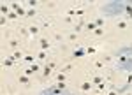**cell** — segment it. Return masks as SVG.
I'll list each match as a JSON object with an SVG mask.
<instances>
[{
    "label": "cell",
    "mask_w": 132,
    "mask_h": 95,
    "mask_svg": "<svg viewBox=\"0 0 132 95\" xmlns=\"http://www.w3.org/2000/svg\"><path fill=\"white\" fill-rule=\"evenodd\" d=\"M102 16L106 18H116V16H127L129 20H132V5L130 2L125 0H113V2H106L102 4Z\"/></svg>",
    "instance_id": "6da1fadb"
},
{
    "label": "cell",
    "mask_w": 132,
    "mask_h": 95,
    "mask_svg": "<svg viewBox=\"0 0 132 95\" xmlns=\"http://www.w3.org/2000/svg\"><path fill=\"white\" fill-rule=\"evenodd\" d=\"M114 67L118 71H125L127 74H132V56H125V55H116L114 53Z\"/></svg>",
    "instance_id": "7a4b0ae2"
},
{
    "label": "cell",
    "mask_w": 132,
    "mask_h": 95,
    "mask_svg": "<svg viewBox=\"0 0 132 95\" xmlns=\"http://www.w3.org/2000/svg\"><path fill=\"white\" fill-rule=\"evenodd\" d=\"M39 95H74V93L71 90H67L65 83H56L50 88H46V90H42Z\"/></svg>",
    "instance_id": "3957f363"
},
{
    "label": "cell",
    "mask_w": 132,
    "mask_h": 95,
    "mask_svg": "<svg viewBox=\"0 0 132 95\" xmlns=\"http://www.w3.org/2000/svg\"><path fill=\"white\" fill-rule=\"evenodd\" d=\"M39 71H41V65H39V63H30L28 69L25 71V76H32V74L39 72Z\"/></svg>",
    "instance_id": "277c9868"
},
{
    "label": "cell",
    "mask_w": 132,
    "mask_h": 95,
    "mask_svg": "<svg viewBox=\"0 0 132 95\" xmlns=\"http://www.w3.org/2000/svg\"><path fill=\"white\" fill-rule=\"evenodd\" d=\"M53 69H55V63H53V62L46 63V65H44V69H42V76H44V77H48V76H51V72H53Z\"/></svg>",
    "instance_id": "5b68a950"
},
{
    "label": "cell",
    "mask_w": 132,
    "mask_h": 95,
    "mask_svg": "<svg viewBox=\"0 0 132 95\" xmlns=\"http://www.w3.org/2000/svg\"><path fill=\"white\" fill-rule=\"evenodd\" d=\"M86 55V49H83V48H78V49H74L72 51V58H81Z\"/></svg>",
    "instance_id": "8992f818"
},
{
    "label": "cell",
    "mask_w": 132,
    "mask_h": 95,
    "mask_svg": "<svg viewBox=\"0 0 132 95\" xmlns=\"http://www.w3.org/2000/svg\"><path fill=\"white\" fill-rule=\"evenodd\" d=\"M39 44H41V49H42V51L50 49V42H48V39H44V37H41V39H39Z\"/></svg>",
    "instance_id": "52a82bcc"
},
{
    "label": "cell",
    "mask_w": 132,
    "mask_h": 95,
    "mask_svg": "<svg viewBox=\"0 0 132 95\" xmlns=\"http://www.w3.org/2000/svg\"><path fill=\"white\" fill-rule=\"evenodd\" d=\"M85 25H86L85 21H76V23H74V32L78 33L79 30H83V28H85Z\"/></svg>",
    "instance_id": "ba28073f"
},
{
    "label": "cell",
    "mask_w": 132,
    "mask_h": 95,
    "mask_svg": "<svg viewBox=\"0 0 132 95\" xmlns=\"http://www.w3.org/2000/svg\"><path fill=\"white\" fill-rule=\"evenodd\" d=\"M92 86H93V83H92V81H85V83L81 84V90H83V92H90Z\"/></svg>",
    "instance_id": "9c48e42d"
},
{
    "label": "cell",
    "mask_w": 132,
    "mask_h": 95,
    "mask_svg": "<svg viewBox=\"0 0 132 95\" xmlns=\"http://www.w3.org/2000/svg\"><path fill=\"white\" fill-rule=\"evenodd\" d=\"M28 33H30V35H37V33H39V27L30 25V27H28Z\"/></svg>",
    "instance_id": "30bf717a"
},
{
    "label": "cell",
    "mask_w": 132,
    "mask_h": 95,
    "mask_svg": "<svg viewBox=\"0 0 132 95\" xmlns=\"http://www.w3.org/2000/svg\"><path fill=\"white\" fill-rule=\"evenodd\" d=\"M92 83L93 84H101V83H104V77H102V76H93V77H92Z\"/></svg>",
    "instance_id": "8fae6325"
},
{
    "label": "cell",
    "mask_w": 132,
    "mask_h": 95,
    "mask_svg": "<svg viewBox=\"0 0 132 95\" xmlns=\"http://www.w3.org/2000/svg\"><path fill=\"white\" fill-rule=\"evenodd\" d=\"M85 28H86V30L88 32H95V28H97V25H95V23H86V25H85Z\"/></svg>",
    "instance_id": "7c38bea8"
},
{
    "label": "cell",
    "mask_w": 132,
    "mask_h": 95,
    "mask_svg": "<svg viewBox=\"0 0 132 95\" xmlns=\"http://www.w3.org/2000/svg\"><path fill=\"white\" fill-rule=\"evenodd\" d=\"M14 12H16V14H18V16H27V11L23 9V7H20V5H18V7H16V9H14Z\"/></svg>",
    "instance_id": "4fadbf2b"
},
{
    "label": "cell",
    "mask_w": 132,
    "mask_h": 95,
    "mask_svg": "<svg viewBox=\"0 0 132 95\" xmlns=\"http://www.w3.org/2000/svg\"><path fill=\"white\" fill-rule=\"evenodd\" d=\"M11 56H12V58H14V60H21V58H23V55H21V51H20V49H16V51L12 53V55H11Z\"/></svg>",
    "instance_id": "5bb4252c"
},
{
    "label": "cell",
    "mask_w": 132,
    "mask_h": 95,
    "mask_svg": "<svg viewBox=\"0 0 132 95\" xmlns=\"http://www.w3.org/2000/svg\"><path fill=\"white\" fill-rule=\"evenodd\" d=\"M93 23H95V25H97V28H102V27H104V18H97V20L93 21Z\"/></svg>",
    "instance_id": "9a60e30c"
},
{
    "label": "cell",
    "mask_w": 132,
    "mask_h": 95,
    "mask_svg": "<svg viewBox=\"0 0 132 95\" xmlns=\"http://www.w3.org/2000/svg\"><path fill=\"white\" fill-rule=\"evenodd\" d=\"M34 58H35L34 55H25V56H23V60H25L27 63H34Z\"/></svg>",
    "instance_id": "2e32d148"
},
{
    "label": "cell",
    "mask_w": 132,
    "mask_h": 95,
    "mask_svg": "<svg viewBox=\"0 0 132 95\" xmlns=\"http://www.w3.org/2000/svg\"><path fill=\"white\" fill-rule=\"evenodd\" d=\"M37 58H39L41 62H44V60L48 58V55H46V51H39V53H37Z\"/></svg>",
    "instance_id": "e0dca14e"
},
{
    "label": "cell",
    "mask_w": 132,
    "mask_h": 95,
    "mask_svg": "<svg viewBox=\"0 0 132 95\" xmlns=\"http://www.w3.org/2000/svg\"><path fill=\"white\" fill-rule=\"evenodd\" d=\"M0 11H2V14H7V16H9V14H11L9 7H7V5H5V4H2V7H0Z\"/></svg>",
    "instance_id": "ac0fdd59"
},
{
    "label": "cell",
    "mask_w": 132,
    "mask_h": 95,
    "mask_svg": "<svg viewBox=\"0 0 132 95\" xmlns=\"http://www.w3.org/2000/svg\"><path fill=\"white\" fill-rule=\"evenodd\" d=\"M18 81H20L21 84H28L30 79H28V76H20V79H18Z\"/></svg>",
    "instance_id": "d6986e66"
},
{
    "label": "cell",
    "mask_w": 132,
    "mask_h": 95,
    "mask_svg": "<svg viewBox=\"0 0 132 95\" xmlns=\"http://www.w3.org/2000/svg\"><path fill=\"white\" fill-rule=\"evenodd\" d=\"M9 46H11V48H18V46H20V41H18V39H11Z\"/></svg>",
    "instance_id": "ffe728a7"
},
{
    "label": "cell",
    "mask_w": 132,
    "mask_h": 95,
    "mask_svg": "<svg viewBox=\"0 0 132 95\" xmlns=\"http://www.w3.org/2000/svg\"><path fill=\"white\" fill-rule=\"evenodd\" d=\"M65 81V72H60L56 76V83H63Z\"/></svg>",
    "instance_id": "44dd1931"
},
{
    "label": "cell",
    "mask_w": 132,
    "mask_h": 95,
    "mask_svg": "<svg viewBox=\"0 0 132 95\" xmlns=\"http://www.w3.org/2000/svg\"><path fill=\"white\" fill-rule=\"evenodd\" d=\"M93 35H95V37H102V35H104V30H102V28H95Z\"/></svg>",
    "instance_id": "7402d4cb"
},
{
    "label": "cell",
    "mask_w": 132,
    "mask_h": 95,
    "mask_svg": "<svg viewBox=\"0 0 132 95\" xmlns=\"http://www.w3.org/2000/svg\"><path fill=\"white\" fill-rule=\"evenodd\" d=\"M35 14H37V11H35V9H28V11H27V16H28V18H34Z\"/></svg>",
    "instance_id": "603a6c76"
},
{
    "label": "cell",
    "mask_w": 132,
    "mask_h": 95,
    "mask_svg": "<svg viewBox=\"0 0 132 95\" xmlns=\"http://www.w3.org/2000/svg\"><path fill=\"white\" fill-rule=\"evenodd\" d=\"M76 39H78V33L76 32H71L69 33V41H76Z\"/></svg>",
    "instance_id": "cb8c5ba5"
},
{
    "label": "cell",
    "mask_w": 132,
    "mask_h": 95,
    "mask_svg": "<svg viewBox=\"0 0 132 95\" xmlns=\"http://www.w3.org/2000/svg\"><path fill=\"white\" fill-rule=\"evenodd\" d=\"M118 28H127V21H120V23H118Z\"/></svg>",
    "instance_id": "d4e9b609"
},
{
    "label": "cell",
    "mask_w": 132,
    "mask_h": 95,
    "mask_svg": "<svg viewBox=\"0 0 132 95\" xmlns=\"http://www.w3.org/2000/svg\"><path fill=\"white\" fill-rule=\"evenodd\" d=\"M67 14H69V18H72V16H76V11H74V9H69V11H67Z\"/></svg>",
    "instance_id": "484cf974"
},
{
    "label": "cell",
    "mask_w": 132,
    "mask_h": 95,
    "mask_svg": "<svg viewBox=\"0 0 132 95\" xmlns=\"http://www.w3.org/2000/svg\"><path fill=\"white\" fill-rule=\"evenodd\" d=\"M95 67H97V69H102V67H104V63H102V62H95Z\"/></svg>",
    "instance_id": "4316f807"
},
{
    "label": "cell",
    "mask_w": 132,
    "mask_h": 95,
    "mask_svg": "<svg viewBox=\"0 0 132 95\" xmlns=\"http://www.w3.org/2000/svg\"><path fill=\"white\" fill-rule=\"evenodd\" d=\"M55 41H62V33H55Z\"/></svg>",
    "instance_id": "83f0119b"
},
{
    "label": "cell",
    "mask_w": 132,
    "mask_h": 95,
    "mask_svg": "<svg viewBox=\"0 0 132 95\" xmlns=\"http://www.w3.org/2000/svg\"><path fill=\"white\" fill-rule=\"evenodd\" d=\"M86 53H90V55H93V53H95V48H88V49H86Z\"/></svg>",
    "instance_id": "f1b7e54d"
},
{
    "label": "cell",
    "mask_w": 132,
    "mask_h": 95,
    "mask_svg": "<svg viewBox=\"0 0 132 95\" xmlns=\"http://www.w3.org/2000/svg\"><path fill=\"white\" fill-rule=\"evenodd\" d=\"M108 95H118V93H116L114 90H111V92H109V93H108Z\"/></svg>",
    "instance_id": "f546056e"
},
{
    "label": "cell",
    "mask_w": 132,
    "mask_h": 95,
    "mask_svg": "<svg viewBox=\"0 0 132 95\" xmlns=\"http://www.w3.org/2000/svg\"><path fill=\"white\" fill-rule=\"evenodd\" d=\"M127 95H132V93H127Z\"/></svg>",
    "instance_id": "4dcf8cb0"
}]
</instances>
